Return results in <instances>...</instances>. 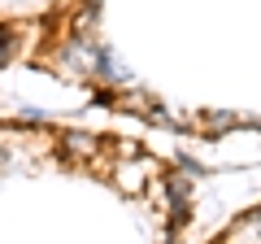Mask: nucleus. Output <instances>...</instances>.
<instances>
[{
	"label": "nucleus",
	"mask_w": 261,
	"mask_h": 244,
	"mask_svg": "<svg viewBox=\"0 0 261 244\" xmlns=\"http://www.w3.org/2000/svg\"><path fill=\"white\" fill-rule=\"evenodd\" d=\"M9 61H13V35L0 31V66H9Z\"/></svg>",
	"instance_id": "f257e3e1"
}]
</instances>
